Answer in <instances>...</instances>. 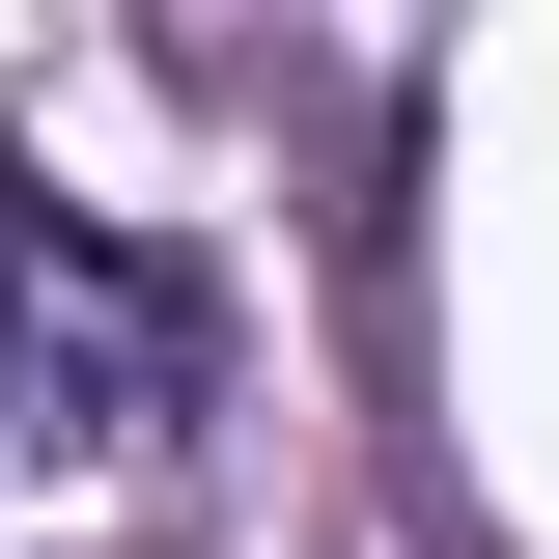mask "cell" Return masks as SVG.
<instances>
[{
	"mask_svg": "<svg viewBox=\"0 0 559 559\" xmlns=\"http://www.w3.org/2000/svg\"><path fill=\"white\" fill-rule=\"evenodd\" d=\"M168 419H197V280L0 168V476H140Z\"/></svg>",
	"mask_w": 559,
	"mask_h": 559,
	"instance_id": "obj_1",
	"label": "cell"
}]
</instances>
